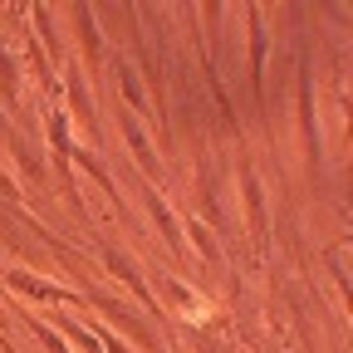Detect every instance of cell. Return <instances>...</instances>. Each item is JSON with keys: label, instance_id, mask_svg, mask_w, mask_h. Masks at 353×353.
Masks as SVG:
<instances>
[{"label": "cell", "instance_id": "6da1fadb", "mask_svg": "<svg viewBox=\"0 0 353 353\" xmlns=\"http://www.w3.org/2000/svg\"><path fill=\"white\" fill-rule=\"evenodd\" d=\"M10 285L20 290V294H34V299H54V304H74L79 294H69V290H54V285H44V280H30L25 270H15L10 275Z\"/></svg>", "mask_w": 353, "mask_h": 353}, {"label": "cell", "instance_id": "7a4b0ae2", "mask_svg": "<svg viewBox=\"0 0 353 353\" xmlns=\"http://www.w3.org/2000/svg\"><path fill=\"white\" fill-rule=\"evenodd\" d=\"M0 94L15 99V64H10V54H0Z\"/></svg>", "mask_w": 353, "mask_h": 353}]
</instances>
